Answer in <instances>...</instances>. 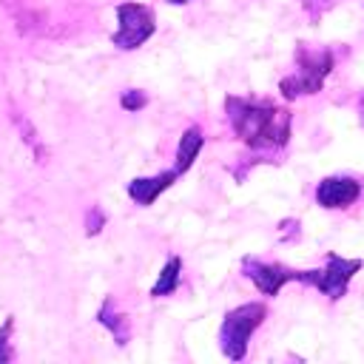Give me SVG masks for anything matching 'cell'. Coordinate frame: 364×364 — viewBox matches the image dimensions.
<instances>
[{"label": "cell", "instance_id": "6da1fadb", "mask_svg": "<svg viewBox=\"0 0 364 364\" xmlns=\"http://www.w3.org/2000/svg\"><path fill=\"white\" fill-rule=\"evenodd\" d=\"M225 111L233 134L250 148H284L290 139V111L267 100L228 97Z\"/></svg>", "mask_w": 364, "mask_h": 364}, {"label": "cell", "instance_id": "7a4b0ae2", "mask_svg": "<svg viewBox=\"0 0 364 364\" xmlns=\"http://www.w3.org/2000/svg\"><path fill=\"white\" fill-rule=\"evenodd\" d=\"M336 65V54L330 48H310L299 43L296 48V74L284 77L279 82V91L284 100H296L304 94H318L324 88V80L330 77Z\"/></svg>", "mask_w": 364, "mask_h": 364}, {"label": "cell", "instance_id": "3957f363", "mask_svg": "<svg viewBox=\"0 0 364 364\" xmlns=\"http://www.w3.org/2000/svg\"><path fill=\"white\" fill-rule=\"evenodd\" d=\"M267 318V307L262 301H247L225 313L219 327V347L230 361H242L247 353V341L253 330Z\"/></svg>", "mask_w": 364, "mask_h": 364}, {"label": "cell", "instance_id": "277c9868", "mask_svg": "<svg viewBox=\"0 0 364 364\" xmlns=\"http://www.w3.org/2000/svg\"><path fill=\"white\" fill-rule=\"evenodd\" d=\"M358 270H361V259H344L338 253H327V262L321 270H301V282L321 290L330 301H338Z\"/></svg>", "mask_w": 364, "mask_h": 364}, {"label": "cell", "instance_id": "5b68a950", "mask_svg": "<svg viewBox=\"0 0 364 364\" xmlns=\"http://www.w3.org/2000/svg\"><path fill=\"white\" fill-rule=\"evenodd\" d=\"M117 20H119V28L114 31L111 43L122 51H134L139 48L154 31H156V20H154V11L142 3H119L117 6Z\"/></svg>", "mask_w": 364, "mask_h": 364}, {"label": "cell", "instance_id": "8992f818", "mask_svg": "<svg viewBox=\"0 0 364 364\" xmlns=\"http://www.w3.org/2000/svg\"><path fill=\"white\" fill-rule=\"evenodd\" d=\"M242 270L264 296H276L287 282H301V270H293V267L276 264V262H259L253 256H247L242 262Z\"/></svg>", "mask_w": 364, "mask_h": 364}, {"label": "cell", "instance_id": "52a82bcc", "mask_svg": "<svg viewBox=\"0 0 364 364\" xmlns=\"http://www.w3.org/2000/svg\"><path fill=\"white\" fill-rule=\"evenodd\" d=\"M361 182L353 176H327L316 188V202L321 208H347L358 199Z\"/></svg>", "mask_w": 364, "mask_h": 364}, {"label": "cell", "instance_id": "ba28073f", "mask_svg": "<svg viewBox=\"0 0 364 364\" xmlns=\"http://www.w3.org/2000/svg\"><path fill=\"white\" fill-rule=\"evenodd\" d=\"M176 176H179V171H176V168L162 171V173H156V176H136V179H131V182H128V196H131L136 205L148 208V205H151L162 191H168V188L176 182Z\"/></svg>", "mask_w": 364, "mask_h": 364}, {"label": "cell", "instance_id": "9c48e42d", "mask_svg": "<svg viewBox=\"0 0 364 364\" xmlns=\"http://www.w3.org/2000/svg\"><path fill=\"white\" fill-rule=\"evenodd\" d=\"M202 145H205L202 131H199L196 125H191V128L182 134V139H179V148H176V165H173V168H176L179 173L191 171V165L196 162V156H199Z\"/></svg>", "mask_w": 364, "mask_h": 364}, {"label": "cell", "instance_id": "30bf717a", "mask_svg": "<svg viewBox=\"0 0 364 364\" xmlns=\"http://www.w3.org/2000/svg\"><path fill=\"white\" fill-rule=\"evenodd\" d=\"M97 321H100L102 327H108V330H111V336H114V341H117L119 347H125V344H128V336H131V330H128V318L114 307V301H111V299H105V301H102V307L97 310Z\"/></svg>", "mask_w": 364, "mask_h": 364}, {"label": "cell", "instance_id": "8fae6325", "mask_svg": "<svg viewBox=\"0 0 364 364\" xmlns=\"http://www.w3.org/2000/svg\"><path fill=\"white\" fill-rule=\"evenodd\" d=\"M179 276H182V259H179V256H171V259L165 262V267L159 270V279L154 282L151 296H154V299L171 296V293L179 287Z\"/></svg>", "mask_w": 364, "mask_h": 364}, {"label": "cell", "instance_id": "7c38bea8", "mask_svg": "<svg viewBox=\"0 0 364 364\" xmlns=\"http://www.w3.org/2000/svg\"><path fill=\"white\" fill-rule=\"evenodd\" d=\"M11 327H14V318L9 316L6 321H3V327H0V364H6V361H11V341H9V336H11Z\"/></svg>", "mask_w": 364, "mask_h": 364}, {"label": "cell", "instance_id": "4fadbf2b", "mask_svg": "<svg viewBox=\"0 0 364 364\" xmlns=\"http://www.w3.org/2000/svg\"><path fill=\"white\" fill-rule=\"evenodd\" d=\"M148 102V97L142 94V91H125L122 94V108L125 111H136V108H142Z\"/></svg>", "mask_w": 364, "mask_h": 364}, {"label": "cell", "instance_id": "5bb4252c", "mask_svg": "<svg viewBox=\"0 0 364 364\" xmlns=\"http://www.w3.org/2000/svg\"><path fill=\"white\" fill-rule=\"evenodd\" d=\"M358 117H361V125H364V94H361V100H358Z\"/></svg>", "mask_w": 364, "mask_h": 364}, {"label": "cell", "instance_id": "9a60e30c", "mask_svg": "<svg viewBox=\"0 0 364 364\" xmlns=\"http://www.w3.org/2000/svg\"><path fill=\"white\" fill-rule=\"evenodd\" d=\"M171 6H185V3H191V0H168Z\"/></svg>", "mask_w": 364, "mask_h": 364}]
</instances>
